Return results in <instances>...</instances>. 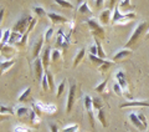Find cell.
<instances>
[{"mask_svg":"<svg viewBox=\"0 0 149 132\" xmlns=\"http://www.w3.org/2000/svg\"><path fill=\"white\" fill-rule=\"evenodd\" d=\"M148 29V24L146 21H142V22H139V24L137 25V27L134 29V31L132 32V35H130L129 37V40L125 42V45H124V49H128L130 50V48H133L134 45L137 44V41L138 39L141 37L144 32H146V30Z\"/></svg>","mask_w":149,"mask_h":132,"instance_id":"cell-1","label":"cell"},{"mask_svg":"<svg viewBox=\"0 0 149 132\" xmlns=\"http://www.w3.org/2000/svg\"><path fill=\"white\" fill-rule=\"evenodd\" d=\"M136 18V14L134 13H129V14H122L119 11V6H114V11H113V15H112V22H128L129 20Z\"/></svg>","mask_w":149,"mask_h":132,"instance_id":"cell-2","label":"cell"},{"mask_svg":"<svg viewBox=\"0 0 149 132\" xmlns=\"http://www.w3.org/2000/svg\"><path fill=\"white\" fill-rule=\"evenodd\" d=\"M32 21V18L31 16H22L20 18L19 20L16 21V24L14 25V32H19V34H24L25 31H27L30 26V22Z\"/></svg>","mask_w":149,"mask_h":132,"instance_id":"cell-3","label":"cell"},{"mask_svg":"<svg viewBox=\"0 0 149 132\" xmlns=\"http://www.w3.org/2000/svg\"><path fill=\"white\" fill-rule=\"evenodd\" d=\"M87 25L90 26L92 34L95 36H98V37H101V39H104L106 32H104L103 26H101L98 22L95 20V19H88V20H87Z\"/></svg>","mask_w":149,"mask_h":132,"instance_id":"cell-4","label":"cell"},{"mask_svg":"<svg viewBox=\"0 0 149 132\" xmlns=\"http://www.w3.org/2000/svg\"><path fill=\"white\" fill-rule=\"evenodd\" d=\"M85 107H86V110H87L88 117H90L91 126L95 127V116H93V102H92L91 96H88V95H85Z\"/></svg>","mask_w":149,"mask_h":132,"instance_id":"cell-5","label":"cell"},{"mask_svg":"<svg viewBox=\"0 0 149 132\" xmlns=\"http://www.w3.org/2000/svg\"><path fill=\"white\" fill-rule=\"evenodd\" d=\"M34 110L42 111L46 114H54L56 112V106L55 105H45V103L40 101H34Z\"/></svg>","mask_w":149,"mask_h":132,"instance_id":"cell-6","label":"cell"},{"mask_svg":"<svg viewBox=\"0 0 149 132\" xmlns=\"http://www.w3.org/2000/svg\"><path fill=\"white\" fill-rule=\"evenodd\" d=\"M74 93H76V84H72L70 86V91H68V98H67V106H66V111L67 114H70L73 107V102H74Z\"/></svg>","mask_w":149,"mask_h":132,"instance_id":"cell-7","label":"cell"},{"mask_svg":"<svg viewBox=\"0 0 149 132\" xmlns=\"http://www.w3.org/2000/svg\"><path fill=\"white\" fill-rule=\"evenodd\" d=\"M34 69H35V75H36V79L37 80H41L44 76V65H42V60L40 58L39 59H35L34 61Z\"/></svg>","mask_w":149,"mask_h":132,"instance_id":"cell-8","label":"cell"},{"mask_svg":"<svg viewBox=\"0 0 149 132\" xmlns=\"http://www.w3.org/2000/svg\"><path fill=\"white\" fill-rule=\"evenodd\" d=\"M42 45H44V36H39V39L36 40V42L34 44V51H32V55H34L35 59H39V54L42 49Z\"/></svg>","mask_w":149,"mask_h":132,"instance_id":"cell-9","label":"cell"},{"mask_svg":"<svg viewBox=\"0 0 149 132\" xmlns=\"http://www.w3.org/2000/svg\"><path fill=\"white\" fill-rule=\"evenodd\" d=\"M129 119H130V121H132V124L136 126L138 130H141V131H146L147 130V127L144 126L142 122H141V120L138 119V115L137 114H134V112H130V114H129Z\"/></svg>","mask_w":149,"mask_h":132,"instance_id":"cell-10","label":"cell"},{"mask_svg":"<svg viewBox=\"0 0 149 132\" xmlns=\"http://www.w3.org/2000/svg\"><path fill=\"white\" fill-rule=\"evenodd\" d=\"M50 59H51V49L47 46V48H45L42 50V55H41V60H42V65H44L45 70L47 69L49 62H50Z\"/></svg>","mask_w":149,"mask_h":132,"instance_id":"cell-11","label":"cell"},{"mask_svg":"<svg viewBox=\"0 0 149 132\" xmlns=\"http://www.w3.org/2000/svg\"><path fill=\"white\" fill-rule=\"evenodd\" d=\"M111 20H112V14H111L109 9H106L104 11H102L100 14V21L102 25H107Z\"/></svg>","mask_w":149,"mask_h":132,"instance_id":"cell-12","label":"cell"},{"mask_svg":"<svg viewBox=\"0 0 149 132\" xmlns=\"http://www.w3.org/2000/svg\"><path fill=\"white\" fill-rule=\"evenodd\" d=\"M47 16L49 19L52 22H55V24H57V22H67V19L62 16V15H60V14H56V13H49L47 14Z\"/></svg>","mask_w":149,"mask_h":132,"instance_id":"cell-13","label":"cell"},{"mask_svg":"<svg viewBox=\"0 0 149 132\" xmlns=\"http://www.w3.org/2000/svg\"><path fill=\"white\" fill-rule=\"evenodd\" d=\"M130 106H147L149 107V102L147 101H129V102H123L120 103V108H124V107H130Z\"/></svg>","mask_w":149,"mask_h":132,"instance_id":"cell-14","label":"cell"},{"mask_svg":"<svg viewBox=\"0 0 149 132\" xmlns=\"http://www.w3.org/2000/svg\"><path fill=\"white\" fill-rule=\"evenodd\" d=\"M130 54H132V50H128V49H122V50H119L118 53L113 56V61L122 60V59H124V58H125V56H129Z\"/></svg>","mask_w":149,"mask_h":132,"instance_id":"cell-15","label":"cell"},{"mask_svg":"<svg viewBox=\"0 0 149 132\" xmlns=\"http://www.w3.org/2000/svg\"><path fill=\"white\" fill-rule=\"evenodd\" d=\"M78 13L83 14V15H88V16L92 15V10L90 9V6H88V3H87V1L82 3L81 5L78 6Z\"/></svg>","mask_w":149,"mask_h":132,"instance_id":"cell-16","label":"cell"},{"mask_svg":"<svg viewBox=\"0 0 149 132\" xmlns=\"http://www.w3.org/2000/svg\"><path fill=\"white\" fill-rule=\"evenodd\" d=\"M95 44H96V46H97V56H98L100 59H102V60H106V53L103 51V48H102V45H101V42H100V40L97 39V37H95Z\"/></svg>","mask_w":149,"mask_h":132,"instance_id":"cell-17","label":"cell"},{"mask_svg":"<svg viewBox=\"0 0 149 132\" xmlns=\"http://www.w3.org/2000/svg\"><path fill=\"white\" fill-rule=\"evenodd\" d=\"M116 79H117L118 84L120 85V87L122 88H125L127 87V81H125V75L123 71H117V74H116Z\"/></svg>","mask_w":149,"mask_h":132,"instance_id":"cell-18","label":"cell"},{"mask_svg":"<svg viewBox=\"0 0 149 132\" xmlns=\"http://www.w3.org/2000/svg\"><path fill=\"white\" fill-rule=\"evenodd\" d=\"M85 54H86V49H81L80 51H78L76 58H74V60H73V66H77L78 64L81 62V60L85 58Z\"/></svg>","mask_w":149,"mask_h":132,"instance_id":"cell-19","label":"cell"},{"mask_svg":"<svg viewBox=\"0 0 149 132\" xmlns=\"http://www.w3.org/2000/svg\"><path fill=\"white\" fill-rule=\"evenodd\" d=\"M65 41H66V37H65L63 31L60 29V30L57 31V42H56V46H63Z\"/></svg>","mask_w":149,"mask_h":132,"instance_id":"cell-20","label":"cell"},{"mask_svg":"<svg viewBox=\"0 0 149 132\" xmlns=\"http://www.w3.org/2000/svg\"><path fill=\"white\" fill-rule=\"evenodd\" d=\"M15 64V60L14 59H11V60H6V61H1V64H0V66H1V72L4 74L6 71V70L10 67L11 65H14Z\"/></svg>","mask_w":149,"mask_h":132,"instance_id":"cell-21","label":"cell"},{"mask_svg":"<svg viewBox=\"0 0 149 132\" xmlns=\"http://www.w3.org/2000/svg\"><path fill=\"white\" fill-rule=\"evenodd\" d=\"M10 36H11V31L6 29L3 31V36H1V45L4 46V44H6V42H9V40H10Z\"/></svg>","mask_w":149,"mask_h":132,"instance_id":"cell-22","label":"cell"},{"mask_svg":"<svg viewBox=\"0 0 149 132\" xmlns=\"http://www.w3.org/2000/svg\"><path fill=\"white\" fill-rule=\"evenodd\" d=\"M41 85H42V90L44 91H49L50 86H49V79H47V72L45 71L42 79H41Z\"/></svg>","mask_w":149,"mask_h":132,"instance_id":"cell-23","label":"cell"},{"mask_svg":"<svg viewBox=\"0 0 149 132\" xmlns=\"http://www.w3.org/2000/svg\"><path fill=\"white\" fill-rule=\"evenodd\" d=\"M92 102H93V108H96V110H102V107H103V103H102V100L100 97H95L92 98Z\"/></svg>","mask_w":149,"mask_h":132,"instance_id":"cell-24","label":"cell"},{"mask_svg":"<svg viewBox=\"0 0 149 132\" xmlns=\"http://www.w3.org/2000/svg\"><path fill=\"white\" fill-rule=\"evenodd\" d=\"M22 36L21 34H19V32H11V36H10V40H9V44H14V42H16L19 40H22Z\"/></svg>","mask_w":149,"mask_h":132,"instance_id":"cell-25","label":"cell"},{"mask_svg":"<svg viewBox=\"0 0 149 132\" xmlns=\"http://www.w3.org/2000/svg\"><path fill=\"white\" fill-rule=\"evenodd\" d=\"M30 92H31V87H27V88H25V91H22V92H21V95L19 96V98H17V100L20 101V102L25 101L26 98L30 96Z\"/></svg>","mask_w":149,"mask_h":132,"instance_id":"cell-26","label":"cell"},{"mask_svg":"<svg viewBox=\"0 0 149 132\" xmlns=\"http://www.w3.org/2000/svg\"><path fill=\"white\" fill-rule=\"evenodd\" d=\"M32 10H34V13L36 14L37 16H46V15H47V14H46V11H45V9L41 8V6H39V5L34 6V8H32Z\"/></svg>","mask_w":149,"mask_h":132,"instance_id":"cell-27","label":"cell"},{"mask_svg":"<svg viewBox=\"0 0 149 132\" xmlns=\"http://www.w3.org/2000/svg\"><path fill=\"white\" fill-rule=\"evenodd\" d=\"M27 114H30V110L27 107H19L16 110V115L19 117H22V116H26Z\"/></svg>","mask_w":149,"mask_h":132,"instance_id":"cell-28","label":"cell"},{"mask_svg":"<svg viewBox=\"0 0 149 132\" xmlns=\"http://www.w3.org/2000/svg\"><path fill=\"white\" fill-rule=\"evenodd\" d=\"M60 56H61V53L57 50V49H55L51 51V60H52V62H57L58 59H60Z\"/></svg>","mask_w":149,"mask_h":132,"instance_id":"cell-29","label":"cell"},{"mask_svg":"<svg viewBox=\"0 0 149 132\" xmlns=\"http://www.w3.org/2000/svg\"><path fill=\"white\" fill-rule=\"evenodd\" d=\"M112 65H113V61H104V64H102L98 69H100L101 72H104V71H107V70L111 67Z\"/></svg>","mask_w":149,"mask_h":132,"instance_id":"cell-30","label":"cell"},{"mask_svg":"<svg viewBox=\"0 0 149 132\" xmlns=\"http://www.w3.org/2000/svg\"><path fill=\"white\" fill-rule=\"evenodd\" d=\"M98 120L101 121V124L103 125L104 127L107 126V121H106V114H104V110L102 108V110L98 111Z\"/></svg>","mask_w":149,"mask_h":132,"instance_id":"cell-31","label":"cell"},{"mask_svg":"<svg viewBox=\"0 0 149 132\" xmlns=\"http://www.w3.org/2000/svg\"><path fill=\"white\" fill-rule=\"evenodd\" d=\"M78 125H70V126H67V127H63V130H62V132H77L78 131Z\"/></svg>","mask_w":149,"mask_h":132,"instance_id":"cell-32","label":"cell"},{"mask_svg":"<svg viewBox=\"0 0 149 132\" xmlns=\"http://www.w3.org/2000/svg\"><path fill=\"white\" fill-rule=\"evenodd\" d=\"M107 81H108V80H107V79H104V81H102L100 85H98V86H96L95 87V90L97 91V92H100V93H102V92H103L104 91V88H106V85H107Z\"/></svg>","mask_w":149,"mask_h":132,"instance_id":"cell-33","label":"cell"},{"mask_svg":"<svg viewBox=\"0 0 149 132\" xmlns=\"http://www.w3.org/2000/svg\"><path fill=\"white\" fill-rule=\"evenodd\" d=\"M65 86H66V80L60 82L58 87H57V97H61V95H62L63 91H65Z\"/></svg>","mask_w":149,"mask_h":132,"instance_id":"cell-34","label":"cell"},{"mask_svg":"<svg viewBox=\"0 0 149 132\" xmlns=\"http://www.w3.org/2000/svg\"><path fill=\"white\" fill-rule=\"evenodd\" d=\"M56 4H58V5H61L63 8H68V9H73V5L71 3L68 1H63V0H56Z\"/></svg>","mask_w":149,"mask_h":132,"instance_id":"cell-35","label":"cell"},{"mask_svg":"<svg viewBox=\"0 0 149 132\" xmlns=\"http://www.w3.org/2000/svg\"><path fill=\"white\" fill-rule=\"evenodd\" d=\"M90 59H91V60H92L95 64H98L100 66H101L102 64H104V61H106V60H102V59H100L98 56H95V55H91V54H90Z\"/></svg>","mask_w":149,"mask_h":132,"instance_id":"cell-36","label":"cell"},{"mask_svg":"<svg viewBox=\"0 0 149 132\" xmlns=\"http://www.w3.org/2000/svg\"><path fill=\"white\" fill-rule=\"evenodd\" d=\"M113 91L116 92V93H117V95L118 96H122V87H120V85L118 84V82H114L113 84Z\"/></svg>","mask_w":149,"mask_h":132,"instance_id":"cell-37","label":"cell"},{"mask_svg":"<svg viewBox=\"0 0 149 132\" xmlns=\"http://www.w3.org/2000/svg\"><path fill=\"white\" fill-rule=\"evenodd\" d=\"M30 120H31V122L32 124H37V122H39V117H37V114L35 112V110H31L30 111Z\"/></svg>","mask_w":149,"mask_h":132,"instance_id":"cell-38","label":"cell"},{"mask_svg":"<svg viewBox=\"0 0 149 132\" xmlns=\"http://www.w3.org/2000/svg\"><path fill=\"white\" fill-rule=\"evenodd\" d=\"M1 115H4V114H14V110L11 107H8V106H4V105H1Z\"/></svg>","mask_w":149,"mask_h":132,"instance_id":"cell-39","label":"cell"},{"mask_svg":"<svg viewBox=\"0 0 149 132\" xmlns=\"http://www.w3.org/2000/svg\"><path fill=\"white\" fill-rule=\"evenodd\" d=\"M52 35H54V29H52V27H49L47 31L45 32V40L50 41V39H51V36H52Z\"/></svg>","mask_w":149,"mask_h":132,"instance_id":"cell-40","label":"cell"},{"mask_svg":"<svg viewBox=\"0 0 149 132\" xmlns=\"http://www.w3.org/2000/svg\"><path fill=\"white\" fill-rule=\"evenodd\" d=\"M47 72V79H49V86H50V90H54V79H52V75H51V72L46 71Z\"/></svg>","mask_w":149,"mask_h":132,"instance_id":"cell-41","label":"cell"},{"mask_svg":"<svg viewBox=\"0 0 149 132\" xmlns=\"http://www.w3.org/2000/svg\"><path fill=\"white\" fill-rule=\"evenodd\" d=\"M14 132H27V128L22 125H17V126H15V128H14Z\"/></svg>","mask_w":149,"mask_h":132,"instance_id":"cell-42","label":"cell"},{"mask_svg":"<svg viewBox=\"0 0 149 132\" xmlns=\"http://www.w3.org/2000/svg\"><path fill=\"white\" fill-rule=\"evenodd\" d=\"M138 119L141 120V122L142 124L146 126V127H148V122H147V119H146V116H144L143 114H138Z\"/></svg>","mask_w":149,"mask_h":132,"instance_id":"cell-43","label":"cell"},{"mask_svg":"<svg viewBox=\"0 0 149 132\" xmlns=\"http://www.w3.org/2000/svg\"><path fill=\"white\" fill-rule=\"evenodd\" d=\"M50 130H51V132H58V127L55 124H50Z\"/></svg>","mask_w":149,"mask_h":132,"instance_id":"cell-44","label":"cell"},{"mask_svg":"<svg viewBox=\"0 0 149 132\" xmlns=\"http://www.w3.org/2000/svg\"><path fill=\"white\" fill-rule=\"evenodd\" d=\"M90 53H91V55H95V56H97V46H91V49H90Z\"/></svg>","mask_w":149,"mask_h":132,"instance_id":"cell-45","label":"cell"},{"mask_svg":"<svg viewBox=\"0 0 149 132\" xmlns=\"http://www.w3.org/2000/svg\"><path fill=\"white\" fill-rule=\"evenodd\" d=\"M128 5H130V1H128V0H125V1H122V3H120V8H125V9H127V8H129Z\"/></svg>","mask_w":149,"mask_h":132,"instance_id":"cell-46","label":"cell"},{"mask_svg":"<svg viewBox=\"0 0 149 132\" xmlns=\"http://www.w3.org/2000/svg\"><path fill=\"white\" fill-rule=\"evenodd\" d=\"M102 4H103V1H102V0H98V1H96V8H101V5H102Z\"/></svg>","mask_w":149,"mask_h":132,"instance_id":"cell-47","label":"cell"},{"mask_svg":"<svg viewBox=\"0 0 149 132\" xmlns=\"http://www.w3.org/2000/svg\"><path fill=\"white\" fill-rule=\"evenodd\" d=\"M146 37H147V39H149V32H148V34H147V36H146Z\"/></svg>","mask_w":149,"mask_h":132,"instance_id":"cell-48","label":"cell"}]
</instances>
